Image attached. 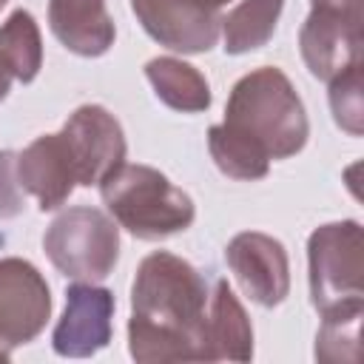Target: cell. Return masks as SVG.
<instances>
[{
  "mask_svg": "<svg viewBox=\"0 0 364 364\" xmlns=\"http://www.w3.org/2000/svg\"><path fill=\"white\" fill-rule=\"evenodd\" d=\"M208 148H210L216 168L233 179L253 182V179H262L270 168V159L262 151H256L247 139H242L239 134H233L225 125H213L208 131Z\"/></svg>",
  "mask_w": 364,
  "mask_h": 364,
  "instance_id": "d6986e66",
  "label": "cell"
},
{
  "mask_svg": "<svg viewBox=\"0 0 364 364\" xmlns=\"http://www.w3.org/2000/svg\"><path fill=\"white\" fill-rule=\"evenodd\" d=\"M6 3H9V0H0V9H3V6H6Z\"/></svg>",
  "mask_w": 364,
  "mask_h": 364,
  "instance_id": "cb8c5ba5",
  "label": "cell"
},
{
  "mask_svg": "<svg viewBox=\"0 0 364 364\" xmlns=\"http://www.w3.org/2000/svg\"><path fill=\"white\" fill-rule=\"evenodd\" d=\"M0 63L6 74L17 77L20 82H31L43 68V40L34 17L23 9L9 14L0 26Z\"/></svg>",
  "mask_w": 364,
  "mask_h": 364,
  "instance_id": "2e32d148",
  "label": "cell"
},
{
  "mask_svg": "<svg viewBox=\"0 0 364 364\" xmlns=\"http://www.w3.org/2000/svg\"><path fill=\"white\" fill-rule=\"evenodd\" d=\"M9 94V74H6V68H3V63H0V100Z\"/></svg>",
  "mask_w": 364,
  "mask_h": 364,
  "instance_id": "603a6c76",
  "label": "cell"
},
{
  "mask_svg": "<svg viewBox=\"0 0 364 364\" xmlns=\"http://www.w3.org/2000/svg\"><path fill=\"white\" fill-rule=\"evenodd\" d=\"M51 313L48 284L26 259H0V364L40 336Z\"/></svg>",
  "mask_w": 364,
  "mask_h": 364,
  "instance_id": "8992f818",
  "label": "cell"
},
{
  "mask_svg": "<svg viewBox=\"0 0 364 364\" xmlns=\"http://www.w3.org/2000/svg\"><path fill=\"white\" fill-rule=\"evenodd\" d=\"M358 330H361V304H347L324 313L321 330L316 336V358L324 364H338V361L355 364L361 358Z\"/></svg>",
  "mask_w": 364,
  "mask_h": 364,
  "instance_id": "ac0fdd59",
  "label": "cell"
},
{
  "mask_svg": "<svg viewBox=\"0 0 364 364\" xmlns=\"http://www.w3.org/2000/svg\"><path fill=\"white\" fill-rule=\"evenodd\" d=\"M51 264L77 282L105 279L119 256V230L111 216L91 205L63 210L43 236Z\"/></svg>",
  "mask_w": 364,
  "mask_h": 364,
  "instance_id": "277c9868",
  "label": "cell"
},
{
  "mask_svg": "<svg viewBox=\"0 0 364 364\" xmlns=\"http://www.w3.org/2000/svg\"><path fill=\"white\" fill-rule=\"evenodd\" d=\"M114 222L136 239H165L193 222V199L151 165H119L100 182Z\"/></svg>",
  "mask_w": 364,
  "mask_h": 364,
  "instance_id": "3957f363",
  "label": "cell"
},
{
  "mask_svg": "<svg viewBox=\"0 0 364 364\" xmlns=\"http://www.w3.org/2000/svg\"><path fill=\"white\" fill-rule=\"evenodd\" d=\"M145 77L154 85L156 97L173 108V111H185V114H196L205 111L210 105V88L208 80L188 63L173 60V57H156L145 65Z\"/></svg>",
  "mask_w": 364,
  "mask_h": 364,
  "instance_id": "9a60e30c",
  "label": "cell"
},
{
  "mask_svg": "<svg viewBox=\"0 0 364 364\" xmlns=\"http://www.w3.org/2000/svg\"><path fill=\"white\" fill-rule=\"evenodd\" d=\"M299 46L310 74L330 82L361 63V20L313 9L301 26Z\"/></svg>",
  "mask_w": 364,
  "mask_h": 364,
  "instance_id": "8fae6325",
  "label": "cell"
},
{
  "mask_svg": "<svg viewBox=\"0 0 364 364\" xmlns=\"http://www.w3.org/2000/svg\"><path fill=\"white\" fill-rule=\"evenodd\" d=\"M225 128L247 139L267 159H287L307 142V114L284 71L264 65L245 74L225 108Z\"/></svg>",
  "mask_w": 364,
  "mask_h": 364,
  "instance_id": "7a4b0ae2",
  "label": "cell"
},
{
  "mask_svg": "<svg viewBox=\"0 0 364 364\" xmlns=\"http://www.w3.org/2000/svg\"><path fill=\"white\" fill-rule=\"evenodd\" d=\"M316 11H333L353 20H361V0H313Z\"/></svg>",
  "mask_w": 364,
  "mask_h": 364,
  "instance_id": "7402d4cb",
  "label": "cell"
},
{
  "mask_svg": "<svg viewBox=\"0 0 364 364\" xmlns=\"http://www.w3.org/2000/svg\"><path fill=\"white\" fill-rule=\"evenodd\" d=\"M17 176L23 191L40 202V210L60 208L77 185L74 162L63 136L43 134L34 142H28L23 154H17Z\"/></svg>",
  "mask_w": 364,
  "mask_h": 364,
  "instance_id": "7c38bea8",
  "label": "cell"
},
{
  "mask_svg": "<svg viewBox=\"0 0 364 364\" xmlns=\"http://www.w3.org/2000/svg\"><path fill=\"white\" fill-rule=\"evenodd\" d=\"M225 259L239 279L242 290L262 307H276L290 290V264L279 239L245 230L236 233L225 250Z\"/></svg>",
  "mask_w": 364,
  "mask_h": 364,
  "instance_id": "9c48e42d",
  "label": "cell"
},
{
  "mask_svg": "<svg viewBox=\"0 0 364 364\" xmlns=\"http://www.w3.org/2000/svg\"><path fill=\"white\" fill-rule=\"evenodd\" d=\"M284 0H242L228 17H222V37L228 54H245L264 46L279 23Z\"/></svg>",
  "mask_w": 364,
  "mask_h": 364,
  "instance_id": "e0dca14e",
  "label": "cell"
},
{
  "mask_svg": "<svg viewBox=\"0 0 364 364\" xmlns=\"http://www.w3.org/2000/svg\"><path fill=\"white\" fill-rule=\"evenodd\" d=\"M26 208V191L17 176V154L0 151V219H14Z\"/></svg>",
  "mask_w": 364,
  "mask_h": 364,
  "instance_id": "44dd1931",
  "label": "cell"
},
{
  "mask_svg": "<svg viewBox=\"0 0 364 364\" xmlns=\"http://www.w3.org/2000/svg\"><path fill=\"white\" fill-rule=\"evenodd\" d=\"M114 296L91 282L71 284L65 293L63 318L54 327V353L65 358H88L111 341Z\"/></svg>",
  "mask_w": 364,
  "mask_h": 364,
  "instance_id": "30bf717a",
  "label": "cell"
},
{
  "mask_svg": "<svg viewBox=\"0 0 364 364\" xmlns=\"http://www.w3.org/2000/svg\"><path fill=\"white\" fill-rule=\"evenodd\" d=\"M310 299L324 313L361 304L364 296V236L358 222H330L310 233Z\"/></svg>",
  "mask_w": 364,
  "mask_h": 364,
  "instance_id": "5b68a950",
  "label": "cell"
},
{
  "mask_svg": "<svg viewBox=\"0 0 364 364\" xmlns=\"http://www.w3.org/2000/svg\"><path fill=\"white\" fill-rule=\"evenodd\" d=\"M131 9L159 46L182 54L208 51L222 28L219 11L199 0H131Z\"/></svg>",
  "mask_w": 364,
  "mask_h": 364,
  "instance_id": "ba28073f",
  "label": "cell"
},
{
  "mask_svg": "<svg viewBox=\"0 0 364 364\" xmlns=\"http://www.w3.org/2000/svg\"><path fill=\"white\" fill-rule=\"evenodd\" d=\"M205 361H250L253 358V327L233 296L230 284L219 279L208 296L205 313Z\"/></svg>",
  "mask_w": 364,
  "mask_h": 364,
  "instance_id": "4fadbf2b",
  "label": "cell"
},
{
  "mask_svg": "<svg viewBox=\"0 0 364 364\" xmlns=\"http://www.w3.org/2000/svg\"><path fill=\"white\" fill-rule=\"evenodd\" d=\"M54 37L80 57H100L114 43V23L105 0H48Z\"/></svg>",
  "mask_w": 364,
  "mask_h": 364,
  "instance_id": "5bb4252c",
  "label": "cell"
},
{
  "mask_svg": "<svg viewBox=\"0 0 364 364\" xmlns=\"http://www.w3.org/2000/svg\"><path fill=\"white\" fill-rule=\"evenodd\" d=\"M77 173V185H100L125 162V136L102 105H80L60 131Z\"/></svg>",
  "mask_w": 364,
  "mask_h": 364,
  "instance_id": "52a82bcc",
  "label": "cell"
},
{
  "mask_svg": "<svg viewBox=\"0 0 364 364\" xmlns=\"http://www.w3.org/2000/svg\"><path fill=\"white\" fill-rule=\"evenodd\" d=\"M330 108L350 136L361 134V63L330 80Z\"/></svg>",
  "mask_w": 364,
  "mask_h": 364,
  "instance_id": "ffe728a7",
  "label": "cell"
},
{
  "mask_svg": "<svg viewBox=\"0 0 364 364\" xmlns=\"http://www.w3.org/2000/svg\"><path fill=\"white\" fill-rule=\"evenodd\" d=\"M208 284L185 259L156 250L142 259L131 287L128 347L139 364L205 361Z\"/></svg>",
  "mask_w": 364,
  "mask_h": 364,
  "instance_id": "6da1fadb",
  "label": "cell"
}]
</instances>
